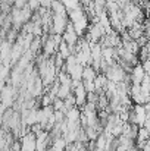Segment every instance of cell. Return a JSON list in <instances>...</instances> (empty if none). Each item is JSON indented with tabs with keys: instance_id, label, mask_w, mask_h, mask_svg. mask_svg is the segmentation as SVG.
I'll list each match as a JSON object with an SVG mask.
<instances>
[{
	"instance_id": "cell-2",
	"label": "cell",
	"mask_w": 150,
	"mask_h": 151,
	"mask_svg": "<svg viewBox=\"0 0 150 151\" xmlns=\"http://www.w3.org/2000/svg\"><path fill=\"white\" fill-rule=\"evenodd\" d=\"M146 70L143 68V65H136L133 69H131V73H130V79H131V85H141L144 78H146Z\"/></svg>"
},
{
	"instance_id": "cell-4",
	"label": "cell",
	"mask_w": 150,
	"mask_h": 151,
	"mask_svg": "<svg viewBox=\"0 0 150 151\" xmlns=\"http://www.w3.org/2000/svg\"><path fill=\"white\" fill-rule=\"evenodd\" d=\"M60 1H62L63 6L66 7L68 13H71V12H74V10H77V9H81L80 0H60Z\"/></svg>"
},
{
	"instance_id": "cell-3",
	"label": "cell",
	"mask_w": 150,
	"mask_h": 151,
	"mask_svg": "<svg viewBox=\"0 0 150 151\" xmlns=\"http://www.w3.org/2000/svg\"><path fill=\"white\" fill-rule=\"evenodd\" d=\"M96 78H97V70H96L91 65L86 66V68H84L83 81H84V82H94V81H96Z\"/></svg>"
},
{
	"instance_id": "cell-1",
	"label": "cell",
	"mask_w": 150,
	"mask_h": 151,
	"mask_svg": "<svg viewBox=\"0 0 150 151\" xmlns=\"http://www.w3.org/2000/svg\"><path fill=\"white\" fill-rule=\"evenodd\" d=\"M80 35L77 34V31H75V28H74V25L69 22V25H68V28H66V31L63 32V41L71 47V49H74L75 46H78V43H80V38H78Z\"/></svg>"
}]
</instances>
